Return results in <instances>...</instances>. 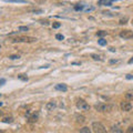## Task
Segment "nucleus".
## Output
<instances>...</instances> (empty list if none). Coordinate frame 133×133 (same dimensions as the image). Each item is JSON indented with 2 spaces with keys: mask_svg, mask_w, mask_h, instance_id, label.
Segmentation results:
<instances>
[{
  "mask_svg": "<svg viewBox=\"0 0 133 133\" xmlns=\"http://www.w3.org/2000/svg\"><path fill=\"white\" fill-rule=\"evenodd\" d=\"M94 109L99 112H110L113 109L111 104H105V103H98L94 105Z\"/></svg>",
  "mask_w": 133,
  "mask_h": 133,
  "instance_id": "nucleus-1",
  "label": "nucleus"
},
{
  "mask_svg": "<svg viewBox=\"0 0 133 133\" xmlns=\"http://www.w3.org/2000/svg\"><path fill=\"white\" fill-rule=\"evenodd\" d=\"M92 129H93L94 133H108L107 132V129L100 122H93L92 123Z\"/></svg>",
  "mask_w": 133,
  "mask_h": 133,
  "instance_id": "nucleus-2",
  "label": "nucleus"
},
{
  "mask_svg": "<svg viewBox=\"0 0 133 133\" xmlns=\"http://www.w3.org/2000/svg\"><path fill=\"white\" fill-rule=\"evenodd\" d=\"M38 39L33 37H17L12 40V42H27V43H31V42H36Z\"/></svg>",
  "mask_w": 133,
  "mask_h": 133,
  "instance_id": "nucleus-3",
  "label": "nucleus"
},
{
  "mask_svg": "<svg viewBox=\"0 0 133 133\" xmlns=\"http://www.w3.org/2000/svg\"><path fill=\"white\" fill-rule=\"evenodd\" d=\"M77 108L80 110H89L90 105L88 104V102H85L83 99H78L77 100Z\"/></svg>",
  "mask_w": 133,
  "mask_h": 133,
  "instance_id": "nucleus-4",
  "label": "nucleus"
},
{
  "mask_svg": "<svg viewBox=\"0 0 133 133\" xmlns=\"http://www.w3.org/2000/svg\"><path fill=\"white\" fill-rule=\"evenodd\" d=\"M133 105L131 102L129 101H124V102H122L121 103V109H122V111H124V112H130L131 110H132Z\"/></svg>",
  "mask_w": 133,
  "mask_h": 133,
  "instance_id": "nucleus-5",
  "label": "nucleus"
},
{
  "mask_svg": "<svg viewBox=\"0 0 133 133\" xmlns=\"http://www.w3.org/2000/svg\"><path fill=\"white\" fill-rule=\"evenodd\" d=\"M120 37L123 39H132L133 38V31L131 30H123L120 32Z\"/></svg>",
  "mask_w": 133,
  "mask_h": 133,
  "instance_id": "nucleus-6",
  "label": "nucleus"
},
{
  "mask_svg": "<svg viewBox=\"0 0 133 133\" xmlns=\"http://www.w3.org/2000/svg\"><path fill=\"white\" fill-rule=\"evenodd\" d=\"M38 119H39V113L34 112V113H32V115H30L28 118V122L29 123H36L38 121Z\"/></svg>",
  "mask_w": 133,
  "mask_h": 133,
  "instance_id": "nucleus-7",
  "label": "nucleus"
},
{
  "mask_svg": "<svg viewBox=\"0 0 133 133\" xmlns=\"http://www.w3.org/2000/svg\"><path fill=\"white\" fill-rule=\"evenodd\" d=\"M55 108H57V102L55 101H50L46 104V109L48 111H53Z\"/></svg>",
  "mask_w": 133,
  "mask_h": 133,
  "instance_id": "nucleus-8",
  "label": "nucleus"
},
{
  "mask_svg": "<svg viewBox=\"0 0 133 133\" xmlns=\"http://www.w3.org/2000/svg\"><path fill=\"white\" fill-rule=\"evenodd\" d=\"M55 90H59V91L66 92V90H68V87H66L64 83H59V84H57V85H55Z\"/></svg>",
  "mask_w": 133,
  "mask_h": 133,
  "instance_id": "nucleus-9",
  "label": "nucleus"
},
{
  "mask_svg": "<svg viewBox=\"0 0 133 133\" xmlns=\"http://www.w3.org/2000/svg\"><path fill=\"white\" fill-rule=\"evenodd\" d=\"M111 133H124V132L119 125H113L111 128Z\"/></svg>",
  "mask_w": 133,
  "mask_h": 133,
  "instance_id": "nucleus-10",
  "label": "nucleus"
},
{
  "mask_svg": "<svg viewBox=\"0 0 133 133\" xmlns=\"http://www.w3.org/2000/svg\"><path fill=\"white\" fill-rule=\"evenodd\" d=\"M75 120H77V123H80V124H83L85 122V118L83 115H77L75 116Z\"/></svg>",
  "mask_w": 133,
  "mask_h": 133,
  "instance_id": "nucleus-11",
  "label": "nucleus"
},
{
  "mask_svg": "<svg viewBox=\"0 0 133 133\" xmlns=\"http://www.w3.org/2000/svg\"><path fill=\"white\" fill-rule=\"evenodd\" d=\"M125 98H126V100H129V101L133 100V90L126 91V93H125Z\"/></svg>",
  "mask_w": 133,
  "mask_h": 133,
  "instance_id": "nucleus-12",
  "label": "nucleus"
},
{
  "mask_svg": "<svg viewBox=\"0 0 133 133\" xmlns=\"http://www.w3.org/2000/svg\"><path fill=\"white\" fill-rule=\"evenodd\" d=\"M1 122H4V123H12L13 118L12 116H6V118H4V119L1 120Z\"/></svg>",
  "mask_w": 133,
  "mask_h": 133,
  "instance_id": "nucleus-13",
  "label": "nucleus"
},
{
  "mask_svg": "<svg viewBox=\"0 0 133 133\" xmlns=\"http://www.w3.org/2000/svg\"><path fill=\"white\" fill-rule=\"evenodd\" d=\"M80 133H91V129L89 126H83L80 129Z\"/></svg>",
  "mask_w": 133,
  "mask_h": 133,
  "instance_id": "nucleus-14",
  "label": "nucleus"
},
{
  "mask_svg": "<svg viewBox=\"0 0 133 133\" xmlns=\"http://www.w3.org/2000/svg\"><path fill=\"white\" fill-rule=\"evenodd\" d=\"M18 79L21 80V81H28V80H29V78L27 77V74H23V73H21V74L18 75Z\"/></svg>",
  "mask_w": 133,
  "mask_h": 133,
  "instance_id": "nucleus-15",
  "label": "nucleus"
},
{
  "mask_svg": "<svg viewBox=\"0 0 133 133\" xmlns=\"http://www.w3.org/2000/svg\"><path fill=\"white\" fill-rule=\"evenodd\" d=\"M100 46H107V40H104V39H100L99 41H98Z\"/></svg>",
  "mask_w": 133,
  "mask_h": 133,
  "instance_id": "nucleus-16",
  "label": "nucleus"
},
{
  "mask_svg": "<svg viewBox=\"0 0 133 133\" xmlns=\"http://www.w3.org/2000/svg\"><path fill=\"white\" fill-rule=\"evenodd\" d=\"M91 58L93 59V60H99V61L101 60V58H100V55H99V54H94V53L91 54Z\"/></svg>",
  "mask_w": 133,
  "mask_h": 133,
  "instance_id": "nucleus-17",
  "label": "nucleus"
},
{
  "mask_svg": "<svg viewBox=\"0 0 133 133\" xmlns=\"http://www.w3.org/2000/svg\"><path fill=\"white\" fill-rule=\"evenodd\" d=\"M60 27H61V23H60V22H54L53 25H52V28H53V29H58Z\"/></svg>",
  "mask_w": 133,
  "mask_h": 133,
  "instance_id": "nucleus-18",
  "label": "nucleus"
},
{
  "mask_svg": "<svg viewBox=\"0 0 133 133\" xmlns=\"http://www.w3.org/2000/svg\"><path fill=\"white\" fill-rule=\"evenodd\" d=\"M18 30H19V31H23V32H25V31H28V30H29V28H28V27H23V26H20Z\"/></svg>",
  "mask_w": 133,
  "mask_h": 133,
  "instance_id": "nucleus-19",
  "label": "nucleus"
},
{
  "mask_svg": "<svg viewBox=\"0 0 133 133\" xmlns=\"http://www.w3.org/2000/svg\"><path fill=\"white\" fill-rule=\"evenodd\" d=\"M96 36H98V37H103V36H107V31H99V32L96 33Z\"/></svg>",
  "mask_w": 133,
  "mask_h": 133,
  "instance_id": "nucleus-20",
  "label": "nucleus"
},
{
  "mask_svg": "<svg viewBox=\"0 0 133 133\" xmlns=\"http://www.w3.org/2000/svg\"><path fill=\"white\" fill-rule=\"evenodd\" d=\"M125 133H133V124L130 125L129 128L126 129V132H125Z\"/></svg>",
  "mask_w": 133,
  "mask_h": 133,
  "instance_id": "nucleus-21",
  "label": "nucleus"
},
{
  "mask_svg": "<svg viewBox=\"0 0 133 133\" xmlns=\"http://www.w3.org/2000/svg\"><path fill=\"white\" fill-rule=\"evenodd\" d=\"M55 39H58V40H63V39H64V37H63L62 34L58 33V34H55Z\"/></svg>",
  "mask_w": 133,
  "mask_h": 133,
  "instance_id": "nucleus-22",
  "label": "nucleus"
},
{
  "mask_svg": "<svg viewBox=\"0 0 133 133\" xmlns=\"http://www.w3.org/2000/svg\"><path fill=\"white\" fill-rule=\"evenodd\" d=\"M28 11H31V12H42L41 9H29Z\"/></svg>",
  "mask_w": 133,
  "mask_h": 133,
  "instance_id": "nucleus-23",
  "label": "nucleus"
},
{
  "mask_svg": "<svg viewBox=\"0 0 133 133\" xmlns=\"http://www.w3.org/2000/svg\"><path fill=\"white\" fill-rule=\"evenodd\" d=\"M6 1H9V2H26L25 0H6Z\"/></svg>",
  "mask_w": 133,
  "mask_h": 133,
  "instance_id": "nucleus-24",
  "label": "nucleus"
},
{
  "mask_svg": "<svg viewBox=\"0 0 133 133\" xmlns=\"http://www.w3.org/2000/svg\"><path fill=\"white\" fill-rule=\"evenodd\" d=\"M126 21H128V18L121 19V20H120V23H121V25H124V23H126Z\"/></svg>",
  "mask_w": 133,
  "mask_h": 133,
  "instance_id": "nucleus-25",
  "label": "nucleus"
},
{
  "mask_svg": "<svg viewBox=\"0 0 133 133\" xmlns=\"http://www.w3.org/2000/svg\"><path fill=\"white\" fill-rule=\"evenodd\" d=\"M9 58L11 59V60H15V59H19L20 57H19V55H16V54H13V55H10Z\"/></svg>",
  "mask_w": 133,
  "mask_h": 133,
  "instance_id": "nucleus-26",
  "label": "nucleus"
},
{
  "mask_svg": "<svg viewBox=\"0 0 133 133\" xmlns=\"http://www.w3.org/2000/svg\"><path fill=\"white\" fill-rule=\"evenodd\" d=\"M74 9L75 10H82V6H75Z\"/></svg>",
  "mask_w": 133,
  "mask_h": 133,
  "instance_id": "nucleus-27",
  "label": "nucleus"
},
{
  "mask_svg": "<svg viewBox=\"0 0 133 133\" xmlns=\"http://www.w3.org/2000/svg\"><path fill=\"white\" fill-rule=\"evenodd\" d=\"M126 79H128V80L133 79V75L132 74H128V75H126Z\"/></svg>",
  "mask_w": 133,
  "mask_h": 133,
  "instance_id": "nucleus-28",
  "label": "nucleus"
},
{
  "mask_svg": "<svg viewBox=\"0 0 133 133\" xmlns=\"http://www.w3.org/2000/svg\"><path fill=\"white\" fill-rule=\"evenodd\" d=\"M118 62V60H110V63L112 64V63H116Z\"/></svg>",
  "mask_w": 133,
  "mask_h": 133,
  "instance_id": "nucleus-29",
  "label": "nucleus"
},
{
  "mask_svg": "<svg viewBox=\"0 0 133 133\" xmlns=\"http://www.w3.org/2000/svg\"><path fill=\"white\" fill-rule=\"evenodd\" d=\"M2 83H4V79H1V80H0V85H2Z\"/></svg>",
  "mask_w": 133,
  "mask_h": 133,
  "instance_id": "nucleus-30",
  "label": "nucleus"
},
{
  "mask_svg": "<svg viewBox=\"0 0 133 133\" xmlns=\"http://www.w3.org/2000/svg\"><path fill=\"white\" fill-rule=\"evenodd\" d=\"M129 63H133V58H132V59H130V60H129Z\"/></svg>",
  "mask_w": 133,
  "mask_h": 133,
  "instance_id": "nucleus-31",
  "label": "nucleus"
},
{
  "mask_svg": "<svg viewBox=\"0 0 133 133\" xmlns=\"http://www.w3.org/2000/svg\"><path fill=\"white\" fill-rule=\"evenodd\" d=\"M110 51H112V52H114L115 50H114V48H110Z\"/></svg>",
  "mask_w": 133,
  "mask_h": 133,
  "instance_id": "nucleus-32",
  "label": "nucleus"
},
{
  "mask_svg": "<svg viewBox=\"0 0 133 133\" xmlns=\"http://www.w3.org/2000/svg\"><path fill=\"white\" fill-rule=\"evenodd\" d=\"M1 105H2V102H0V107H1Z\"/></svg>",
  "mask_w": 133,
  "mask_h": 133,
  "instance_id": "nucleus-33",
  "label": "nucleus"
},
{
  "mask_svg": "<svg viewBox=\"0 0 133 133\" xmlns=\"http://www.w3.org/2000/svg\"><path fill=\"white\" fill-rule=\"evenodd\" d=\"M111 1H119V0H111Z\"/></svg>",
  "mask_w": 133,
  "mask_h": 133,
  "instance_id": "nucleus-34",
  "label": "nucleus"
},
{
  "mask_svg": "<svg viewBox=\"0 0 133 133\" xmlns=\"http://www.w3.org/2000/svg\"><path fill=\"white\" fill-rule=\"evenodd\" d=\"M0 133H4V131H0Z\"/></svg>",
  "mask_w": 133,
  "mask_h": 133,
  "instance_id": "nucleus-35",
  "label": "nucleus"
},
{
  "mask_svg": "<svg viewBox=\"0 0 133 133\" xmlns=\"http://www.w3.org/2000/svg\"><path fill=\"white\" fill-rule=\"evenodd\" d=\"M0 49H1V47H0Z\"/></svg>",
  "mask_w": 133,
  "mask_h": 133,
  "instance_id": "nucleus-36",
  "label": "nucleus"
}]
</instances>
